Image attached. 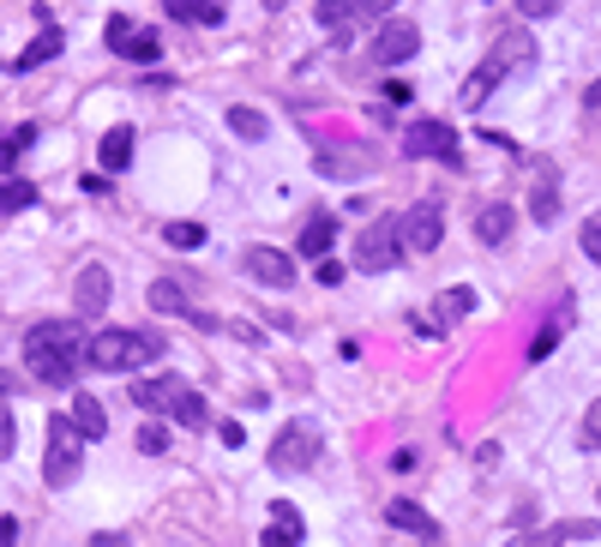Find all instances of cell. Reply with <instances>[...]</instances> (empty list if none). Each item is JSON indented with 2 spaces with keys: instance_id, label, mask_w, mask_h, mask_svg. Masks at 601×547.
Masks as SVG:
<instances>
[{
  "instance_id": "1",
  "label": "cell",
  "mask_w": 601,
  "mask_h": 547,
  "mask_svg": "<svg viewBox=\"0 0 601 547\" xmlns=\"http://www.w3.org/2000/svg\"><path fill=\"white\" fill-rule=\"evenodd\" d=\"M85 355H91V343H85V331L73 319H42L25 338V367L37 373V385H54V391H66L79 379Z\"/></svg>"
},
{
  "instance_id": "2",
  "label": "cell",
  "mask_w": 601,
  "mask_h": 547,
  "mask_svg": "<svg viewBox=\"0 0 601 547\" xmlns=\"http://www.w3.org/2000/svg\"><path fill=\"white\" fill-rule=\"evenodd\" d=\"M529 61H536V37H529V30H506V37H499L494 49H487L482 73H475L470 85H463V103L475 109V103H482V97L499 85V78H506V73H517V66H529Z\"/></svg>"
},
{
  "instance_id": "3",
  "label": "cell",
  "mask_w": 601,
  "mask_h": 547,
  "mask_svg": "<svg viewBox=\"0 0 601 547\" xmlns=\"http://www.w3.org/2000/svg\"><path fill=\"white\" fill-rule=\"evenodd\" d=\"M85 469V433L73 428V416L49 421V457H42V482L49 487H73Z\"/></svg>"
},
{
  "instance_id": "4",
  "label": "cell",
  "mask_w": 601,
  "mask_h": 547,
  "mask_svg": "<svg viewBox=\"0 0 601 547\" xmlns=\"http://www.w3.org/2000/svg\"><path fill=\"white\" fill-rule=\"evenodd\" d=\"M151 349H157V338H144V331H97L85 361H91L97 373H132Z\"/></svg>"
},
{
  "instance_id": "5",
  "label": "cell",
  "mask_w": 601,
  "mask_h": 547,
  "mask_svg": "<svg viewBox=\"0 0 601 547\" xmlns=\"http://www.w3.org/2000/svg\"><path fill=\"white\" fill-rule=\"evenodd\" d=\"M404 259V217H373V229L355 241V265L361 271H392Z\"/></svg>"
},
{
  "instance_id": "6",
  "label": "cell",
  "mask_w": 601,
  "mask_h": 547,
  "mask_svg": "<svg viewBox=\"0 0 601 547\" xmlns=\"http://www.w3.org/2000/svg\"><path fill=\"white\" fill-rule=\"evenodd\" d=\"M314 457H319V428L314 421H289V428L271 440V469H283V475L314 469Z\"/></svg>"
},
{
  "instance_id": "7",
  "label": "cell",
  "mask_w": 601,
  "mask_h": 547,
  "mask_svg": "<svg viewBox=\"0 0 601 547\" xmlns=\"http://www.w3.org/2000/svg\"><path fill=\"white\" fill-rule=\"evenodd\" d=\"M404 151L409 156H439V163H458V132L445 127V120H415L404 132Z\"/></svg>"
},
{
  "instance_id": "8",
  "label": "cell",
  "mask_w": 601,
  "mask_h": 547,
  "mask_svg": "<svg viewBox=\"0 0 601 547\" xmlns=\"http://www.w3.org/2000/svg\"><path fill=\"white\" fill-rule=\"evenodd\" d=\"M439 234H445V217H439V205H409L404 211V247L409 253H433L439 247Z\"/></svg>"
},
{
  "instance_id": "9",
  "label": "cell",
  "mask_w": 601,
  "mask_h": 547,
  "mask_svg": "<svg viewBox=\"0 0 601 547\" xmlns=\"http://www.w3.org/2000/svg\"><path fill=\"white\" fill-rule=\"evenodd\" d=\"M415 49H421V30L409 25V18H385L380 42H373V61H380V66H397V61H409Z\"/></svg>"
},
{
  "instance_id": "10",
  "label": "cell",
  "mask_w": 601,
  "mask_h": 547,
  "mask_svg": "<svg viewBox=\"0 0 601 547\" xmlns=\"http://www.w3.org/2000/svg\"><path fill=\"white\" fill-rule=\"evenodd\" d=\"M247 277H259L265 289H289V283H295V259L277 253V247H253L247 253Z\"/></svg>"
},
{
  "instance_id": "11",
  "label": "cell",
  "mask_w": 601,
  "mask_h": 547,
  "mask_svg": "<svg viewBox=\"0 0 601 547\" xmlns=\"http://www.w3.org/2000/svg\"><path fill=\"white\" fill-rule=\"evenodd\" d=\"M385 523H392V530H409V535H421V542L439 547V523H433L427 511L415 506V499H392V506H385Z\"/></svg>"
},
{
  "instance_id": "12",
  "label": "cell",
  "mask_w": 601,
  "mask_h": 547,
  "mask_svg": "<svg viewBox=\"0 0 601 547\" xmlns=\"http://www.w3.org/2000/svg\"><path fill=\"white\" fill-rule=\"evenodd\" d=\"M300 535H307L300 511L289 506V499H277V506H271V530H265V542H259V547H300Z\"/></svg>"
},
{
  "instance_id": "13",
  "label": "cell",
  "mask_w": 601,
  "mask_h": 547,
  "mask_svg": "<svg viewBox=\"0 0 601 547\" xmlns=\"http://www.w3.org/2000/svg\"><path fill=\"white\" fill-rule=\"evenodd\" d=\"M132 144H139V132H132V127H108L103 132V151H97V156H103L108 175H120L132 163Z\"/></svg>"
},
{
  "instance_id": "14",
  "label": "cell",
  "mask_w": 601,
  "mask_h": 547,
  "mask_svg": "<svg viewBox=\"0 0 601 547\" xmlns=\"http://www.w3.org/2000/svg\"><path fill=\"white\" fill-rule=\"evenodd\" d=\"M175 397H181V379H139L132 385V404L139 409H175Z\"/></svg>"
},
{
  "instance_id": "15",
  "label": "cell",
  "mask_w": 601,
  "mask_h": 547,
  "mask_svg": "<svg viewBox=\"0 0 601 547\" xmlns=\"http://www.w3.org/2000/svg\"><path fill=\"white\" fill-rule=\"evenodd\" d=\"M589 535H596V523H553L541 535H517L511 547H560V542H589Z\"/></svg>"
},
{
  "instance_id": "16",
  "label": "cell",
  "mask_w": 601,
  "mask_h": 547,
  "mask_svg": "<svg viewBox=\"0 0 601 547\" xmlns=\"http://www.w3.org/2000/svg\"><path fill=\"white\" fill-rule=\"evenodd\" d=\"M511 222H517V211H511V205H487L482 217H475V234H482L487 247H499V241L511 234Z\"/></svg>"
},
{
  "instance_id": "17",
  "label": "cell",
  "mask_w": 601,
  "mask_h": 547,
  "mask_svg": "<svg viewBox=\"0 0 601 547\" xmlns=\"http://www.w3.org/2000/svg\"><path fill=\"white\" fill-rule=\"evenodd\" d=\"M79 307H85V313H103V307H108V271H103V265H85V277H79Z\"/></svg>"
},
{
  "instance_id": "18",
  "label": "cell",
  "mask_w": 601,
  "mask_h": 547,
  "mask_svg": "<svg viewBox=\"0 0 601 547\" xmlns=\"http://www.w3.org/2000/svg\"><path fill=\"white\" fill-rule=\"evenodd\" d=\"M73 428H79L85 440H103V433H108L103 404H97V397H73Z\"/></svg>"
},
{
  "instance_id": "19",
  "label": "cell",
  "mask_w": 601,
  "mask_h": 547,
  "mask_svg": "<svg viewBox=\"0 0 601 547\" xmlns=\"http://www.w3.org/2000/svg\"><path fill=\"white\" fill-rule=\"evenodd\" d=\"M169 18H187V25H222V7L217 0H163Z\"/></svg>"
},
{
  "instance_id": "20",
  "label": "cell",
  "mask_w": 601,
  "mask_h": 547,
  "mask_svg": "<svg viewBox=\"0 0 601 547\" xmlns=\"http://www.w3.org/2000/svg\"><path fill=\"white\" fill-rule=\"evenodd\" d=\"M331 241H337V222H331V217H314L307 229H300V253H307V259H325Z\"/></svg>"
},
{
  "instance_id": "21",
  "label": "cell",
  "mask_w": 601,
  "mask_h": 547,
  "mask_svg": "<svg viewBox=\"0 0 601 547\" xmlns=\"http://www.w3.org/2000/svg\"><path fill=\"white\" fill-rule=\"evenodd\" d=\"M54 54H61V30L49 25V30H42V37L25 49V54H18V73H37V66H42V61H54Z\"/></svg>"
},
{
  "instance_id": "22",
  "label": "cell",
  "mask_w": 601,
  "mask_h": 547,
  "mask_svg": "<svg viewBox=\"0 0 601 547\" xmlns=\"http://www.w3.org/2000/svg\"><path fill=\"white\" fill-rule=\"evenodd\" d=\"M151 307H157V313H187V319H199V326H210L205 313H193V307H187V295H181V289H175V283H151Z\"/></svg>"
},
{
  "instance_id": "23",
  "label": "cell",
  "mask_w": 601,
  "mask_h": 547,
  "mask_svg": "<svg viewBox=\"0 0 601 547\" xmlns=\"http://www.w3.org/2000/svg\"><path fill=\"white\" fill-rule=\"evenodd\" d=\"M529 211H536V222H553L560 217V193H553V169L536 175V199H529Z\"/></svg>"
},
{
  "instance_id": "24",
  "label": "cell",
  "mask_w": 601,
  "mask_h": 547,
  "mask_svg": "<svg viewBox=\"0 0 601 547\" xmlns=\"http://www.w3.org/2000/svg\"><path fill=\"white\" fill-rule=\"evenodd\" d=\"M475 307V295H470V289H445V295H439V319H433V326H458V319H463V313H470Z\"/></svg>"
},
{
  "instance_id": "25",
  "label": "cell",
  "mask_w": 601,
  "mask_h": 547,
  "mask_svg": "<svg viewBox=\"0 0 601 547\" xmlns=\"http://www.w3.org/2000/svg\"><path fill=\"white\" fill-rule=\"evenodd\" d=\"M37 205V187L30 181H0V211H7V217H18V211H30Z\"/></svg>"
},
{
  "instance_id": "26",
  "label": "cell",
  "mask_w": 601,
  "mask_h": 547,
  "mask_svg": "<svg viewBox=\"0 0 601 547\" xmlns=\"http://www.w3.org/2000/svg\"><path fill=\"white\" fill-rule=\"evenodd\" d=\"M229 127H235L247 144H259V139H265V115H259V109H247V103L229 109Z\"/></svg>"
},
{
  "instance_id": "27",
  "label": "cell",
  "mask_w": 601,
  "mask_h": 547,
  "mask_svg": "<svg viewBox=\"0 0 601 547\" xmlns=\"http://www.w3.org/2000/svg\"><path fill=\"white\" fill-rule=\"evenodd\" d=\"M349 18H355V0H319V25H325L331 37H343Z\"/></svg>"
},
{
  "instance_id": "28",
  "label": "cell",
  "mask_w": 601,
  "mask_h": 547,
  "mask_svg": "<svg viewBox=\"0 0 601 547\" xmlns=\"http://www.w3.org/2000/svg\"><path fill=\"white\" fill-rule=\"evenodd\" d=\"M37 139V127H18L13 139H0V181H13V163H18V151Z\"/></svg>"
},
{
  "instance_id": "29",
  "label": "cell",
  "mask_w": 601,
  "mask_h": 547,
  "mask_svg": "<svg viewBox=\"0 0 601 547\" xmlns=\"http://www.w3.org/2000/svg\"><path fill=\"white\" fill-rule=\"evenodd\" d=\"M175 421H181V428H205V397H199V391H181V397H175V409H169Z\"/></svg>"
},
{
  "instance_id": "30",
  "label": "cell",
  "mask_w": 601,
  "mask_h": 547,
  "mask_svg": "<svg viewBox=\"0 0 601 547\" xmlns=\"http://www.w3.org/2000/svg\"><path fill=\"white\" fill-rule=\"evenodd\" d=\"M163 241H169V247H199V241H205V229H199V222H169V229H163Z\"/></svg>"
},
{
  "instance_id": "31",
  "label": "cell",
  "mask_w": 601,
  "mask_h": 547,
  "mask_svg": "<svg viewBox=\"0 0 601 547\" xmlns=\"http://www.w3.org/2000/svg\"><path fill=\"white\" fill-rule=\"evenodd\" d=\"M139 451L144 457H163V451H169V428H157V421H151V428H139Z\"/></svg>"
},
{
  "instance_id": "32",
  "label": "cell",
  "mask_w": 601,
  "mask_h": 547,
  "mask_svg": "<svg viewBox=\"0 0 601 547\" xmlns=\"http://www.w3.org/2000/svg\"><path fill=\"white\" fill-rule=\"evenodd\" d=\"M132 42H139V30H132L127 18H108V49H115V54H132Z\"/></svg>"
},
{
  "instance_id": "33",
  "label": "cell",
  "mask_w": 601,
  "mask_h": 547,
  "mask_svg": "<svg viewBox=\"0 0 601 547\" xmlns=\"http://www.w3.org/2000/svg\"><path fill=\"white\" fill-rule=\"evenodd\" d=\"M18 451V428H13V409H7V397H0V457Z\"/></svg>"
},
{
  "instance_id": "34",
  "label": "cell",
  "mask_w": 601,
  "mask_h": 547,
  "mask_svg": "<svg viewBox=\"0 0 601 547\" xmlns=\"http://www.w3.org/2000/svg\"><path fill=\"white\" fill-rule=\"evenodd\" d=\"M584 253L601 265V211H596V217H584Z\"/></svg>"
},
{
  "instance_id": "35",
  "label": "cell",
  "mask_w": 601,
  "mask_h": 547,
  "mask_svg": "<svg viewBox=\"0 0 601 547\" xmlns=\"http://www.w3.org/2000/svg\"><path fill=\"white\" fill-rule=\"evenodd\" d=\"M560 326H565V319H553V326L541 331L536 343H529V361H548V349H553V338H560Z\"/></svg>"
},
{
  "instance_id": "36",
  "label": "cell",
  "mask_w": 601,
  "mask_h": 547,
  "mask_svg": "<svg viewBox=\"0 0 601 547\" xmlns=\"http://www.w3.org/2000/svg\"><path fill=\"white\" fill-rule=\"evenodd\" d=\"M584 445H589V451L601 445V397L589 404V416H584Z\"/></svg>"
},
{
  "instance_id": "37",
  "label": "cell",
  "mask_w": 601,
  "mask_h": 547,
  "mask_svg": "<svg viewBox=\"0 0 601 547\" xmlns=\"http://www.w3.org/2000/svg\"><path fill=\"white\" fill-rule=\"evenodd\" d=\"M517 13L523 18H548V13H560V0H517Z\"/></svg>"
},
{
  "instance_id": "38",
  "label": "cell",
  "mask_w": 601,
  "mask_h": 547,
  "mask_svg": "<svg viewBox=\"0 0 601 547\" xmlns=\"http://www.w3.org/2000/svg\"><path fill=\"white\" fill-rule=\"evenodd\" d=\"M397 0H355V18H385Z\"/></svg>"
},
{
  "instance_id": "39",
  "label": "cell",
  "mask_w": 601,
  "mask_h": 547,
  "mask_svg": "<svg viewBox=\"0 0 601 547\" xmlns=\"http://www.w3.org/2000/svg\"><path fill=\"white\" fill-rule=\"evenodd\" d=\"M217 433H222V445H241V440H247V428H241V421H222Z\"/></svg>"
},
{
  "instance_id": "40",
  "label": "cell",
  "mask_w": 601,
  "mask_h": 547,
  "mask_svg": "<svg viewBox=\"0 0 601 547\" xmlns=\"http://www.w3.org/2000/svg\"><path fill=\"white\" fill-rule=\"evenodd\" d=\"M319 283H325V289H331V283H343V265H331V259H319Z\"/></svg>"
},
{
  "instance_id": "41",
  "label": "cell",
  "mask_w": 601,
  "mask_h": 547,
  "mask_svg": "<svg viewBox=\"0 0 601 547\" xmlns=\"http://www.w3.org/2000/svg\"><path fill=\"white\" fill-rule=\"evenodd\" d=\"M13 535H18V523H13V518H0V547H13Z\"/></svg>"
},
{
  "instance_id": "42",
  "label": "cell",
  "mask_w": 601,
  "mask_h": 547,
  "mask_svg": "<svg viewBox=\"0 0 601 547\" xmlns=\"http://www.w3.org/2000/svg\"><path fill=\"white\" fill-rule=\"evenodd\" d=\"M584 109H601V78H596V85L584 91Z\"/></svg>"
},
{
  "instance_id": "43",
  "label": "cell",
  "mask_w": 601,
  "mask_h": 547,
  "mask_svg": "<svg viewBox=\"0 0 601 547\" xmlns=\"http://www.w3.org/2000/svg\"><path fill=\"white\" fill-rule=\"evenodd\" d=\"M265 7H271V13H283V0H265Z\"/></svg>"
}]
</instances>
